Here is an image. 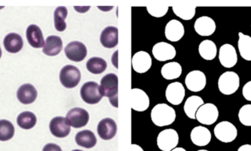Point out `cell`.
Wrapping results in <instances>:
<instances>
[{
    "mask_svg": "<svg viewBox=\"0 0 251 151\" xmlns=\"http://www.w3.org/2000/svg\"><path fill=\"white\" fill-rule=\"evenodd\" d=\"M63 50V41L61 38L56 35L49 36L46 40L44 47H43V52L47 56L57 55Z\"/></svg>",
    "mask_w": 251,
    "mask_h": 151,
    "instance_id": "obj_25",
    "label": "cell"
},
{
    "mask_svg": "<svg viewBox=\"0 0 251 151\" xmlns=\"http://www.w3.org/2000/svg\"><path fill=\"white\" fill-rule=\"evenodd\" d=\"M151 117L155 125L163 127L171 125L175 121L176 115L174 108L166 103H159L152 109Z\"/></svg>",
    "mask_w": 251,
    "mask_h": 151,
    "instance_id": "obj_2",
    "label": "cell"
},
{
    "mask_svg": "<svg viewBox=\"0 0 251 151\" xmlns=\"http://www.w3.org/2000/svg\"><path fill=\"white\" fill-rule=\"evenodd\" d=\"M100 42L103 47L113 49L119 44V29L115 26H107L101 32Z\"/></svg>",
    "mask_w": 251,
    "mask_h": 151,
    "instance_id": "obj_22",
    "label": "cell"
},
{
    "mask_svg": "<svg viewBox=\"0 0 251 151\" xmlns=\"http://www.w3.org/2000/svg\"><path fill=\"white\" fill-rule=\"evenodd\" d=\"M190 139L193 144L199 147H203L209 144L212 140V134L206 127H195L190 134Z\"/></svg>",
    "mask_w": 251,
    "mask_h": 151,
    "instance_id": "obj_21",
    "label": "cell"
},
{
    "mask_svg": "<svg viewBox=\"0 0 251 151\" xmlns=\"http://www.w3.org/2000/svg\"><path fill=\"white\" fill-rule=\"evenodd\" d=\"M81 80V72L74 66H66L60 71V81L68 89L75 88Z\"/></svg>",
    "mask_w": 251,
    "mask_h": 151,
    "instance_id": "obj_7",
    "label": "cell"
},
{
    "mask_svg": "<svg viewBox=\"0 0 251 151\" xmlns=\"http://www.w3.org/2000/svg\"><path fill=\"white\" fill-rule=\"evenodd\" d=\"M129 151H144L143 150L140 146H137V145L132 144L130 146Z\"/></svg>",
    "mask_w": 251,
    "mask_h": 151,
    "instance_id": "obj_41",
    "label": "cell"
},
{
    "mask_svg": "<svg viewBox=\"0 0 251 151\" xmlns=\"http://www.w3.org/2000/svg\"><path fill=\"white\" fill-rule=\"evenodd\" d=\"M207 151V150H199V151Z\"/></svg>",
    "mask_w": 251,
    "mask_h": 151,
    "instance_id": "obj_45",
    "label": "cell"
},
{
    "mask_svg": "<svg viewBox=\"0 0 251 151\" xmlns=\"http://www.w3.org/2000/svg\"><path fill=\"white\" fill-rule=\"evenodd\" d=\"M80 96L85 103L92 105L101 101L103 98L100 86L94 81H88L82 85Z\"/></svg>",
    "mask_w": 251,
    "mask_h": 151,
    "instance_id": "obj_5",
    "label": "cell"
},
{
    "mask_svg": "<svg viewBox=\"0 0 251 151\" xmlns=\"http://www.w3.org/2000/svg\"><path fill=\"white\" fill-rule=\"evenodd\" d=\"M240 78L234 72H226L221 75L218 79V88L223 94L229 96L234 94L240 87Z\"/></svg>",
    "mask_w": 251,
    "mask_h": 151,
    "instance_id": "obj_3",
    "label": "cell"
},
{
    "mask_svg": "<svg viewBox=\"0 0 251 151\" xmlns=\"http://www.w3.org/2000/svg\"><path fill=\"white\" fill-rule=\"evenodd\" d=\"M43 151H63L61 148L54 143H49L43 149Z\"/></svg>",
    "mask_w": 251,
    "mask_h": 151,
    "instance_id": "obj_40",
    "label": "cell"
},
{
    "mask_svg": "<svg viewBox=\"0 0 251 151\" xmlns=\"http://www.w3.org/2000/svg\"><path fill=\"white\" fill-rule=\"evenodd\" d=\"M169 7L164 4H155V5L148 6L147 10L152 16L156 18L163 17L168 13Z\"/></svg>",
    "mask_w": 251,
    "mask_h": 151,
    "instance_id": "obj_38",
    "label": "cell"
},
{
    "mask_svg": "<svg viewBox=\"0 0 251 151\" xmlns=\"http://www.w3.org/2000/svg\"><path fill=\"white\" fill-rule=\"evenodd\" d=\"M26 39L31 47L35 49L42 48L44 47V38L42 31L39 26L35 25H31L28 26L26 32Z\"/></svg>",
    "mask_w": 251,
    "mask_h": 151,
    "instance_id": "obj_23",
    "label": "cell"
},
{
    "mask_svg": "<svg viewBox=\"0 0 251 151\" xmlns=\"http://www.w3.org/2000/svg\"><path fill=\"white\" fill-rule=\"evenodd\" d=\"M219 111L213 103H207L202 105L196 112L197 121L203 125L210 126L218 121Z\"/></svg>",
    "mask_w": 251,
    "mask_h": 151,
    "instance_id": "obj_6",
    "label": "cell"
},
{
    "mask_svg": "<svg viewBox=\"0 0 251 151\" xmlns=\"http://www.w3.org/2000/svg\"><path fill=\"white\" fill-rule=\"evenodd\" d=\"M185 84L190 91L195 93L201 91L206 85V75L201 71H193L186 76Z\"/></svg>",
    "mask_w": 251,
    "mask_h": 151,
    "instance_id": "obj_12",
    "label": "cell"
},
{
    "mask_svg": "<svg viewBox=\"0 0 251 151\" xmlns=\"http://www.w3.org/2000/svg\"><path fill=\"white\" fill-rule=\"evenodd\" d=\"M15 128L13 124L6 120H0V141L11 140L14 136Z\"/></svg>",
    "mask_w": 251,
    "mask_h": 151,
    "instance_id": "obj_36",
    "label": "cell"
},
{
    "mask_svg": "<svg viewBox=\"0 0 251 151\" xmlns=\"http://www.w3.org/2000/svg\"><path fill=\"white\" fill-rule=\"evenodd\" d=\"M66 118L70 126L75 128H80L88 124L90 116L88 111L82 108L76 107L73 108L68 112Z\"/></svg>",
    "mask_w": 251,
    "mask_h": 151,
    "instance_id": "obj_9",
    "label": "cell"
},
{
    "mask_svg": "<svg viewBox=\"0 0 251 151\" xmlns=\"http://www.w3.org/2000/svg\"><path fill=\"white\" fill-rule=\"evenodd\" d=\"M238 49L241 57L247 61H251V37L239 32Z\"/></svg>",
    "mask_w": 251,
    "mask_h": 151,
    "instance_id": "obj_30",
    "label": "cell"
},
{
    "mask_svg": "<svg viewBox=\"0 0 251 151\" xmlns=\"http://www.w3.org/2000/svg\"><path fill=\"white\" fill-rule=\"evenodd\" d=\"M239 120L243 125L251 126V104L242 106L239 111Z\"/></svg>",
    "mask_w": 251,
    "mask_h": 151,
    "instance_id": "obj_37",
    "label": "cell"
},
{
    "mask_svg": "<svg viewBox=\"0 0 251 151\" xmlns=\"http://www.w3.org/2000/svg\"><path fill=\"white\" fill-rule=\"evenodd\" d=\"M37 123V118L35 114L31 112H22L17 118V124L23 129H31L35 126Z\"/></svg>",
    "mask_w": 251,
    "mask_h": 151,
    "instance_id": "obj_34",
    "label": "cell"
},
{
    "mask_svg": "<svg viewBox=\"0 0 251 151\" xmlns=\"http://www.w3.org/2000/svg\"><path fill=\"white\" fill-rule=\"evenodd\" d=\"M1 47H0V58H1Z\"/></svg>",
    "mask_w": 251,
    "mask_h": 151,
    "instance_id": "obj_44",
    "label": "cell"
},
{
    "mask_svg": "<svg viewBox=\"0 0 251 151\" xmlns=\"http://www.w3.org/2000/svg\"><path fill=\"white\" fill-rule=\"evenodd\" d=\"M80 151V150H74V151Z\"/></svg>",
    "mask_w": 251,
    "mask_h": 151,
    "instance_id": "obj_46",
    "label": "cell"
},
{
    "mask_svg": "<svg viewBox=\"0 0 251 151\" xmlns=\"http://www.w3.org/2000/svg\"><path fill=\"white\" fill-rule=\"evenodd\" d=\"M219 60L221 64L226 69L235 66L238 61V57L234 46L229 44L221 46L219 50Z\"/></svg>",
    "mask_w": 251,
    "mask_h": 151,
    "instance_id": "obj_11",
    "label": "cell"
},
{
    "mask_svg": "<svg viewBox=\"0 0 251 151\" xmlns=\"http://www.w3.org/2000/svg\"><path fill=\"white\" fill-rule=\"evenodd\" d=\"M3 44L6 51L12 54H16L23 48V39L19 34L10 33L4 38Z\"/></svg>",
    "mask_w": 251,
    "mask_h": 151,
    "instance_id": "obj_26",
    "label": "cell"
},
{
    "mask_svg": "<svg viewBox=\"0 0 251 151\" xmlns=\"http://www.w3.org/2000/svg\"><path fill=\"white\" fill-rule=\"evenodd\" d=\"M150 106L149 96L143 90L134 88L131 90V107L137 112H144Z\"/></svg>",
    "mask_w": 251,
    "mask_h": 151,
    "instance_id": "obj_14",
    "label": "cell"
},
{
    "mask_svg": "<svg viewBox=\"0 0 251 151\" xmlns=\"http://www.w3.org/2000/svg\"><path fill=\"white\" fill-rule=\"evenodd\" d=\"M75 141L78 146L90 149L97 145V139L93 131L85 130V131H79L76 134Z\"/></svg>",
    "mask_w": 251,
    "mask_h": 151,
    "instance_id": "obj_27",
    "label": "cell"
},
{
    "mask_svg": "<svg viewBox=\"0 0 251 151\" xmlns=\"http://www.w3.org/2000/svg\"><path fill=\"white\" fill-rule=\"evenodd\" d=\"M117 130V124L112 118H107L101 120L97 127L99 136L104 140H110L114 138Z\"/></svg>",
    "mask_w": 251,
    "mask_h": 151,
    "instance_id": "obj_17",
    "label": "cell"
},
{
    "mask_svg": "<svg viewBox=\"0 0 251 151\" xmlns=\"http://www.w3.org/2000/svg\"><path fill=\"white\" fill-rule=\"evenodd\" d=\"M65 54L69 60L74 62H82L88 54L86 46L79 41L69 43L64 50Z\"/></svg>",
    "mask_w": 251,
    "mask_h": 151,
    "instance_id": "obj_10",
    "label": "cell"
},
{
    "mask_svg": "<svg viewBox=\"0 0 251 151\" xmlns=\"http://www.w3.org/2000/svg\"><path fill=\"white\" fill-rule=\"evenodd\" d=\"M215 137L224 143H232L236 140L238 131L234 124L228 121H222L217 124L214 129Z\"/></svg>",
    "mask_w": 251,
    "mask_h": 151,
    "instance_id": "obj_4",
    "label": "cell"
},
{
    "mask_svg": "<svg viewBox=\"0 0 251 151\" xmlns=\"http://www.w3.org/2000/svg\"><path fill=\"white\" fill-rule=\"evenodd\" d=\"M179 137L178 133L172 128L164 130L157 137V146L162 151H171L178 144Z\"/></svg>",
    "mask_w": 251,
    "mask_h": 151,
    "instance_id": "obj_8",
    "label": "cell"
},
{
    "mask_svg": "<svg viewBox=\"0 0 251 151\" xmlns=\"http://www.w3.org/2000/svg\"><path fill=\"white\" fill-rule=\"evenodd\" d=\"M68 16V10L64 6H60L57 7L54 10V26L58 32H63L66 30V20Z\"/></svg>",
    "mask_w": 251,
    "mask_h": 151,
    "instance_id": "obj_33",
    "label": "cell"
},
{
    "mask_svg": "<svg viewBox=\"0 0 251 151\" xmlns=\"http://www.w3.org/2000/svg\"><path fill=\"white\" fill-rule=\"evenodd\" d=\"M103 96L108 98L112 106L119 107V77L115 74L104 76L100 81Z\"/></svg>",
    "mask_w": 251,
    "mask_h": 151,
    "instance_id": "obj_1",
    "label": "cell"
},
{
    "mask_svg": "<svg viewBox=\"0 0 251 151\" xmlns=\"http://www.w3.org/2000/svg\"><path fill=\"white\" fill-rule=\"evenodd\" d=\"M195 30L201 36H210L216 30V24L209 16H201L195 22Z\"/></svg>",
    "mask_w": 251,
    "mask_h": 151,
    "instance_id": "obj_18",
    "label": "cell"
},
{
    "mask_svg": "<svg viewBox=\"0 0 251 151\" xmlns=\"http://www.w3.org/2000/svg\"><path fill=\"white\" fill-rule=\"evenodd\" d=\"M184 27L179 21L173 19L167 24L165 34L167 39L172 42L180 41L184 35Z\"/></svg>",
    "mask_w": 251,
    "mask_h": 151,
    "instance_id": "obj_20",
    "label": "cell"
},
{
    "mask_svg": "<svg viewBox=\"0 0 251 151\" xmlns=\"http://www.w3.org/2000/svg\"><path fill=\"white\" fill-rule=\"evenodd\" d=\"M172 8L174 13L183 20H191L196 15V6L183 4L174 6Z\"/></svg>",
    "mask_w": 251,
    "mask_h": 151,
    "instance_id": "obj_35",
    "label": "cell"
},
{
    "mask_svg": "<svg viewBox=\"0 0 251 151\" xmlns=\"http://www.w3.org/2000/svg\"><path fill=\"white\" fill-rule=\"evenodd\" d=\"M237 151H251V145H243L241 147L239 148Z\"/></svg>",
    "mask_w": 251,
    "mask_h": 151,
    "instance_id": "obj_42",
    "label": "cell"
},
{
    "mask_svg": "<svg viewBox=\"0 0 251 151\" xmlns=\"http://www.w3.org/2000/svg\"><path fill=\"white\" fill-rule=\"evenodd\" d=\"M131 63L133 69L136 72L139 74L146 73L151 67V57L146 51H138L133 56Z\"/></svg>",
    "mask_w": 251,
    "mask_h": 151,
    "instance_id": "obj_19",
    "label": "cell"
},
{
    "mask_svg": "<svg viewBox=\"0 0 251 151\" xmlns=\"http://www.w3.org/2000/svg\"><path fill=\"white\" fill-rule=\"evenodd\" d=\"M165 96L168 101L172 104H181L185 96V89L181 83H171L167 87Z\"/></svg>",
    "mask_w": 251,
    "mask_h": 151,
    "instance_id": "obj_15",
    "label": "cell"
},
{
    "mask_svg": "<svg viewBox=\"0 0 251 151\" xmlns=\"http://www.w3.org/2000/svg\"><path fill=\"white\" fill-rule=\"evenodd\" d=\"M171 151H187L185 149H183V148H176V149H173Z\"/></svg>",
    "mask_w": 251,
    "mask_h": 151,
    "instance_id": "obj_43",
    "label": "cell"
},
{
    "mask_svg": "<svg viewBox=\"0 0 251 151\" xmlns=\"http://www.w3.org/2000/svg\"><path fill=\"white\" fill-rule=\"evenodd\" d=\"M182 73V68L179 63L176 62L167 63L164 65L161 70L162 76L168 80L176 79L178 78Z\"/></svg>",
    "mask_w": 251,
    "mask_h": 151,
    "instance_id": "obj_31",
    "label": "cell"
},
{
    "mask_svg": "<svg viewBox=\"0 0 251 151\" xmlns=\"http://www.w3.org/2000/svg\"><path fill=\"white\" fill-rule=\"evenodd\" d=\"M88 72L93 75H101L105 72L107 68V63L101 57H91L86 64Z\"/></svg>",
    "mask_w": 251,
    "mask_h": 151,
    "instance_id": "obj_32",
    "label": "cell"
},
{
    "mask_svg": "<svg viewBox=\"0 0 251 151\" xmlns=\"http://www.w3.org/2000/svg\"><path fill=\"white\" fill-rule=\"evenodd\" d=\"M38 92L31 84H25L17 91V99L23 104H30L36 100Z\"/></svg>",
    "mask_w": 251,
    "mask_h": 151,
    "instance_id": "obj_24",
    "label": "cell"
},
{
    "mask_svg": "<svg viewBox=\"0 0 251 151\" xmlns=\"http://www.w3.org/2000/svg\"><path fill=\"white\" fill-rule=\"evenodd\" d=\"M153 57L161 62L173 60L176 55V51L171 44L165 42L158 43L153 46L152 50Z\"/></svg>",
    "mask_w": 251,
    "mask_h": 151,
    "instance_id": "obj_13",
    "label": "cell"
},
{
    "mask_svg": "<svg viewBox=\"0 0 251 151\" xmlns=\"http://www.w3.org/2000/svg\"><path fill=\"white\" fill-rule=\"evenodd\" d=\"M243 95L246 100L251 101V81L245 84L243 88Z\"/></svg>",
    "mask_w": 251,
    "mask_h": 151,
    "instance_id": "obj_39",
    "label": "cell"
},
{
    "mask_svg": "<svg viewBox=\"0 0 251 151\" xmlns=\"http://www.w3.org/2000/svg\"><path fill=\"white\" fill-rule=\"evenodd\" d=\"M203 104H204L203 100L200 96H190L184 103V112L190 119H196V112Z\"/></svg>",
    "mask_w": 251,
    "mask_h": 151,
    "instance_id": "obj_28",
    "label": "cell"
},
{
    "mask_svg": "<svg viewBox=\"0 0 251 151\" xmlns=\"http://www.w3.org/2000/svg\"><path fill=\"white\" fill-rule=\"evenodd\" d=\"M50 129L54 137L64 138L71 132V126L66 118L55 117L50 124Z\"/></svg>",
    "mask_w": 251,
    "mask_h": 151,
    "instance_id": "obj_16",
    "label": "cell"
},
{
    "mask_svg": "<svg viewBox=\"0 0 251 151\" xmlns=\"http://www.w3.org/2000/svg\"><path fill=\"white\" fill-rule=\"evenodd\" d=\"M199 54L206 60H212L216 57L218 48L216 44L211 40H204L199 47Z\"/></svg>",
    "mask_w": 251,
    "mask_h": 151,
    "instance_id": "obj_29",
    "label": "cell"
}]
</instances>
